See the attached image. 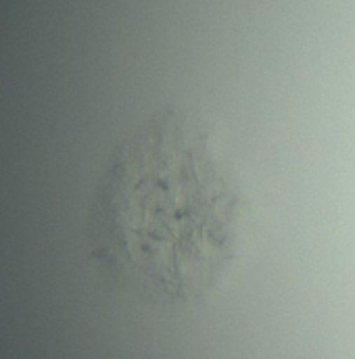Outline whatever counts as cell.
Listing matches in <instances>:
<instances>
[{"instance_id": "obj_1", "label": "cell", "mask_w": 355, "mask_h": 359, "mask_svg": "<svg viewBox=\"0 0 355 359\" xmlns=\"http://www.w3.org/2000/svg\"><path fill=\"white\" fill-rule=\"evenodd\" d=\"M247 215L245 184L211 126L166 107L113 149L98 176L86 219L90 259L113 290L184 309L228 276Z\"/></svg>"}]
</instances>
